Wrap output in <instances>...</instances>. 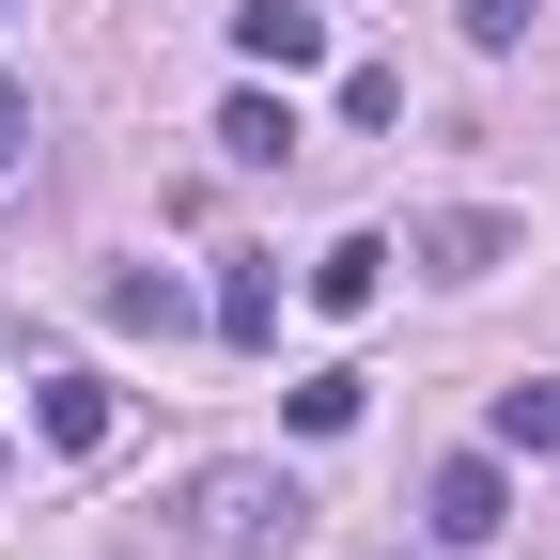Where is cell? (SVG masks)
I'll list each match as a JSON object with an SVG mask.
<instances>
[{
  "label": "cell",
  "mask_w": 560,
  "mask_h": 560,
  "mask_svg": "<svg viewBox=\"0 0 560 560\" xmlns=\"http://www.w3.org/2000/svg\"><path fill=\"white\" fill-rule=\"evenodd\" d=\"M172 545L187 560H296L312 545V499L280 467H202L187 499H172Z\"/></svg>",
  "instance_id": "6da1fadb"
},
{
  "label": "cell",
  "mask_w": 560,
  "mask_h": 560,
  "mask_svg": "<svg viewBox=\"0 0 560 560\" xmlns=\"http://www.w3.org/2000/svg\"><path fill=\"white\" fill-rule=\"evenodd\" d=\"M514 249H529V234L499 219V202H420V219H405V265H420V280H499Z\"/></svg>",
  "instance_id": "7a4b0ae2"
},
{
  "label": "cell",
  "mask_w": 560,
  "mask_h": 560,
  "mask_svg": "<svg viewBox=\"0 0 560 560\" xmlns=\"http://www.w3.org/2000/svg\"><path fill=\"white\" fill-rule=\"evenodd\" d=\"M420 514H436V545H499L514 529V467L499 452H452L436 482H420Z\"/></svg>",
  "instance_id": "3957f363"
},
{
  "label": "cell",
  "mask_w": 560,
  "mask_h": 560,
  "mask_svg": "<svg viewBox=\"0 0 560 560\" xmlns=\"http://www.w3.org/2000/svg\"><path fill=\"white\" fill-rule=\"evenodd\" d=\"M234 47L265 62V79H296V62H327V16L312 0H234Z\"/></svg>",
  "instance_id": "277c9868"
},
{
  "label": "cell",
  "mask_w": 560,
  "mask_h": 560,
  "mask_svg": "<svg viewBox=\"0 0 560 560\" xmlns=\"http://www.w3.org/2000/svg\"><path fill=\"white\" fill-rule=\"evenodd\" d=\"M109 420H125L109 374H47V389H32V436H47V452H109Z\"/></svg>",
  "instance_id": "5b68a950"
},
{
  "label": "cell",
  "mask_w": 560,
  "mask_h": 560,
  "mask_svg": "<svg viewBox=\"0 0 560 560\" xmlns=\"http://www.w3.org/2000/svg\"><path fill=\"white\" fill-rule=\"evenodd\" d=\"M219 342H234V359H265V342H280V265H265V249L219 265Z\"/></svg>",
  "instance_id": "8992f818"
},
{
  "label": "cell",
  "mask_w": 560,
  "mask_h": 560,
  "mask_svg": "<svg viewBox=\"0 0 560 560\" xmlns=\"http://www.w3.org/2000/svg\"><path fill=\"white\" fill-rule=\"evenodd\" d=\"M389 265H405L389 234H342V249H312V312H374V296H389Z\"/></svg>",
  "instance_id": "52a82bcc"
},
{
  "label": "cell",
  "mask_w": 560,
  "mask_h": 560,
  "mask_svg": "<svg viewBox=\"0 0 560 560\" xmlns=\"http://www.w3.org/2000/svg\"><path fill=\"white\" fill-rule=\"evenodd\" d=\"M94 312H109V327H140V342H172V327H187V280H172V265H125Z\"/></svg>",
  "instance_id": "ba28073f"
},
{
  "label": "cell",
  "mask_w": 560,
  "mask_h": 560,
  "mask_svg": "<svg viewBox=\"0 0 560 560\" xmlns=\"http://www.w3.org/2000/svg\"><path fill=\"white\" fill-rule=\"evenodd\" d=\"M219 156L280 172V156H296V109H280V94H234V109H219Z\"/></svg>",
  "instance_id": "9c48e42d"
},
{
  "label": "cell",
  "mask_w": 560,
  "mask_h": 560,
  "mask_svg": "<svg viewBox=\"0 0 560 560\" xmlns=\"http://www.w3.org/2000/svg\"><path fill=\"white\" fill-rule=\"evenodd\" d=\"M499 452H560V374H514L499 389Z\"/></svg>",
  "instance_id": "30bf717a"
},
{
  "label": "cell",
  "mask_w": 560,
  "mask_h": 560,
  "mask_svg": "<svg viewBox=\"0 0 560 560\" xmlns=\"http://www.w3.org/2000/svg\"><path fill=\"white\" fill-rule=\"evenodd\" d=\"M359 405H374V374H342V359H327V374H296V436H342Z\"/></svg>",
  "instance_id": "8fae6325"
},
{
  "label": "cell",
  "mask_w": 560,
  "mask_h": 560,
  "mask_svg": "<svg viewBox=\"0 0 560 560\" xmlns=\"http://www.w3.org/2000/svg\"><path fill=\"white\" fill-rule=\"evenodd\" d=\"M452 16H467V32H482V47H514V32H529V16H545V0H452Z\"/></svg>",
  "instance_id": "7c38bea8"
},
{
  "label": "cell",
  "mask_w": 560,
  "mask_h": 560,
  "mask_svg": "<svg viewBox=\"0 0 560 560\" xmlns=\"http://www.w3.org/2000/svg\"><path fill=\"white\" fill-rule=\"evenodd\" d=\"M16 156H32V94L0 79V172H16Z\"/></svg>",
  "instance_id": "4fadbf2b"
},
{
  "label": "cell",
  "mask_w": 560,
  "mask_h": 560,
  "mask_svg": "<svg viewBox=\"0 0 560 560\" xmlns=\"http://www.w3.org/2000/svg\"><path fill=\"white\" fill-rule=\"evenodd\" d=\"M0 482H16V452H0Z\"/></svg>",
  "instance_id": "5bb4252c"
}]
</instances>
